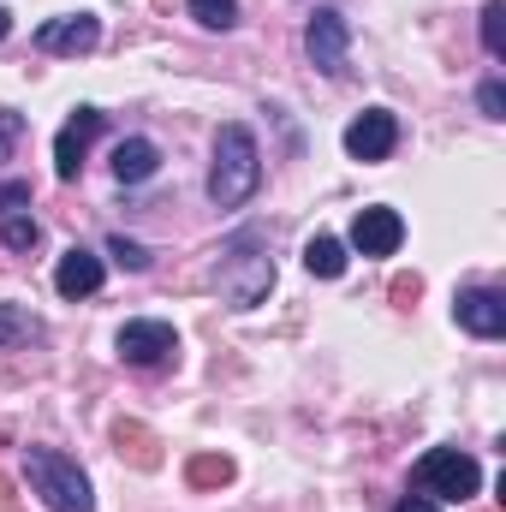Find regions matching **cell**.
Instances as JSON below:
<instances>
[{
    "label": "cell",
    "instance_id": "obj_1",
    "mask_svg": "<svg viewBox=\"0 0 506 512\" xmlns=\"http://www.w3.org/2000/svg\"><path fill=\"white\" fill-rule=\"evenodd\" d=\"M262 185V149L251 126H221L215 131V167H209V203L215 209H245Z\"/></svg>",
    "mask_w": 506,
    "mask_h": 512
},
{
    "label": "cell",
    "instance_id": "obj_2",
    "mask_svg": "<svg viewBox=\"0 0 506 512\" xmlns=\"http://www.w3.org/2000/svg\"><path fill=\"white\" fill-rule=\"evenodd\" d=\"M24 483L30 495H42L48 512H96V489L78 471V459L54 453V447H24Z\"/></svg>",
    "mask_w": 506,
    "mask_h": 512
},
{
    "label": "cell",
    "instance_id": "obj_3",
    "mask_svg": "<svg viewBox=\"0 0 506 512\" xmlns=\"http://www.w3.org/2000/svg\"><path fill=\"white\" fill-rule=\"evenodd\" d=\"M215 286L233 310H256L274 286V262L262 251V233H233L227 251H221V268H215Z\"/></svg>",
    "mask_w": 506,
    "mask_h": 512
},
{
    "label": "cell",
    "instance_id": "obj_4",
    "mask_svg": "<svg viewBox=\"0 0 506 512\" xmlns=\"http://www.w3.org/2000/svg\"><path fill=\"white\" fill-rule=\"evenodd\" d=\"M411 483H417V495H429V501H459V507H465V501L483 489V465H477L471 453H459V447H429V453L417 459Z\"/></svg>",
    "mask_w": 506,
    "mask_h": 512
},
{
    "label": "cell",
    "instance_id": "obj_5",
    "mask_svg": "<svg viewBox=\"0 0 506 512\" xmlns=\"http://www.w3.org/2000/svg\"><path fill=\"white\" fill-rule=\"evenodd\" d=\"M304 54L322 78H340L346 72V54H352V24L334 12V6H316L310 24H304Z\"/></svg>",
    "mask_w": 506,
    "mask_h": 512
},
{
    "label": "cell",
    "instance_id": "obj_6",
    "mask_svg": "<svg viewBox=\"0 0 506 512\" xmlns=\"http://www.w3.org/2000/svg\"><path fill=\"white\" fill-rule=\"evenodd\" d=\"M120 358H126L131 370H161V364H173L179 358V334H173V322H126L120 328Z\"/></svg>",
    "mask_w": 506,
    "mask_h": 512
},
{
    "label": "cell",
    "instance_id": "obj_7",
    "mask_svg": "<svg viewBox=\"0 0 506 512\" xmlns=\"http://www.w3.org/2000/svg\"><path fill=\"white\" fill-rule=\"evenodd\" d=\"M102 108H72V120L60 126V137H54V173L72 185L78 173H84V155H90V143L102 137Z\"/></svg>",
    "mask_w": 506,
    "mask_h": 512
},
{
    "label": "cell",
    "instance_id": "obj_8",
    "mask_svg": "<svg viewBox=\"0 0 506 512\" xmlns=\"http://www.w3.org/2000/svg\"><path fill=\"white\" fill-rule=\"evenodd\" d=\"M393 149H399V114L393 108H364L346 126V155L352 161H387Z\"/></svg>",
    "mask_w": 506,
    "mask_h": 512
},
{
    "label": "cell",
    "instance_id": "obj_9",
    "mask_svg": "<svg viewBox=\"0 0 506 512\" xmlns=\"http://www.w3.org/2000/svg\"><path fill=\"white\" fill-rule=\"evenodd\" d=\"M453 322L465 334H477V340H501L506 334V292H495V286H465L453 298Z\"/></svg>",
    "mask_w": 506,
    "mask_h": 512
},
{
    "label": "cell",
    "instance_id": "obj_10",
    "mask_svg": "<svg viewBox=\"0 0 506 512\" xmlns=\"http://www.w3.org/2000/svg\"><path fill=\"white\" fill-rule=\"evenodd\" d=\"M399 245H405V221H399V209H387V203L358 209V221H352V251L358 256H393Z\"/></svg>",
    "mask_w": 506,
    "mask_h": 512
},
{
    "label": "cell",
    "instance_id": "obj_11",
    "mask_svg": "<svg viewBox=\"0 0 506 512\" xmlns=\"http://www.w3.org/2000/svg\"><path fill=\"white\" fill-rule=\"evenodd\" d=\"M102 42V18L96 12H66V18H48L36 30V48L42 54H90Z\"/></svg>",
    "mask_w": 506,
    "mask_h": 512
},
{
    "label": "cell",
    "instance_id": "obj_12",
    "mask_svg": "<svg viewBox=\"0 0 506 512\" xmlns=\"http://www.w3.org/2000/svg\"><path fill=\"white\" fill-rule=\"evenodd\" d=\"M102 280H108V262L96 251H84V245H72L60 256V268H54V292L60 298H90V292H102Z\"/></svg>",
    "mask_w": 506,
    "mask_h": 512
},
{
    "label": "cell",
    "instance_id": "obj_13",
    "mask_svg": "<svg viewBox=\"0 0 506 512\" xmlns=\"http://www.w3.org/2000/svg\"><path fill=\"white\" fill-rule=\"evenodd\" d=\"M161 173V149L149 143V137H120L114 143V179L120 185H143V179H155Z\"/></svg>",
    "mask_w": 506,
    "mask_h": 512
},
{
    "label": "cell",
    "instance_id": "obj_14",
    "mask_svg": "<svg viewBox=\"0 0 506 512\" xmlns=\"http://www.w3.org/2000/svg\"><path fill=\"white\" fill-rule=\"evenodd\" d=\"M304 268H310L316 280H340V274H346V245L328 239V233H316V239L304 245Z\"/></svg>",
    "mask_w": 506,
    "mask_h": 512
},
{
    "label": "cell",
    "instance_id": "obj_15",
    "mask_svg": "<svg viewBox=\"0 0 506 512\" xmlns=\"http://www.w3.org/2000/svg\"><path fill=\"white\" fill-rule=\"evenodd\" d=\"M36 239H42V227H36L30 203H24V209H6V215H0V245H6V251H36Z\"/></svg>",
    "mask_w": 506,
    "mask_h": 512
},
{
    "label": "cell",
    "instance_id": "obj_16",
    "mask_svg": "<svg viewBox=\"0 0 506 512\" xmlns=\"http://www.w3.org/2000/svg\"><path fill=\"white\" fill-rule=\"evenodd\" d=\"M36 334H42V322H36L30 310L0 304V352H12V346H24V340H36Z\"/></svg>",
    "mask_w": 506,
    "mask_h": 512
},
{
    "label": "cell",
    "instance_id": "obj_17",
    "mask_svg": "<svg viewBox=\"0 0 506 512\" xmlns=\"http://www.w3.org/2000/svg\"><path fill=\"white\" fill-rule=\"evenodd\" d=\"M185 6L203 30H233L239 24V0H185Z\"/></svg>",
    "mask_w": 506,
    "mask_h": 512
},
{
    "label": "cell",
    "instance_id": "obj_18",
    "mask_svg": "<svg viewBox=\"0 0 506 512\" xmlns=\"http://www.w3.org/2000/svg\"><path fill=\"white\" fill-rule=\"evenodd\" d=\"M483 48H489V60H506V0L483 6Z\"/></svg>",
    "mask_w": 506,
    "mask_h": 512
},
{
    "label": "cell",
    "instance_id": "obj_19",
    "mask_svg": "<svg viewBox=\"0 0 506 512\" xmlns=\"http://www.w3.org/2000/svg\"><path fill=\"white\" fill-rule=\"evenodd\" d=\"M108 256H114L120 268H131V274H143V268H149V251H143L137 239H126V233H114V239H108Z\"/></svg>",
    "mask_w": 506,
    "mask_h": 512
},
{
    "label": "cell",
    "instance_id": "obj_20",
    "mask_svg": "<svg viewBox=\"0 0 506 512\" xmlns=\"http://www.w3.org/2000/svg\"><path fill=\"white\" fill-rule=\"evenodd\" d=\"M114 441H120V447L131 441V459H137V465H155V441H149V429H137V423H120V429H114Z\"/></svg>",
    "mask_w": 506,
    "mask_h": 512
},
{
    "label": "cell",
    "instance_id": "obj_21",
    "mask_svg": "<svg viewBox=\"0 0 506 512\" xmlns=\"http://www.w3.org/2000/svg\"><path fill=\"white\" fill-rule=\"evenodd\" d=\"M233 465L227 459H191V483H227Z\"/></svg>",
    "mask_w": 506,
    "mask_h": 512
},
{
    "label": "cell",
    "instance_id": "obj_22",
    "mask_svg": "<svg viewBox=\"0 0 506 512\" xmlns=\"http://www.w3.org/2000/svg\"><path fill=\"white\" fill-rule=\"evenodd\" d=\"M477 102H483V114H489V120H506V90H501V78H489V84L477 90Z\"/></svg>",
    "mask_w": 506,
    "mask_h": 512
},
{
    "label": "cell",
    "instance_id": "obj_23",
    "mask_svg": "<svg viewBox=\"0 0 506 512\" xmlns=\"http://www.w3.org/2000/svg\"><path fill=\"white\" fill-rule=\"evenodd\" d=\"M18 137H24V120H18V114H6V108H0V161H6V155H12V143H18Z\"/></svg>",
    "mask_w": 506,
    "mask_h": 512
},
{
    "label": "cell",
    "instance_id": "obj_24",
    "mask_svg": "<svg viewBox=\"0 0 506 512\" xmlns=\"http://www.w3.org/2000/svg\"><path fill=\"white\" fill-rule=\"evenodd\" d=\"M24 203H30V185L6 179V185H0V215H6V209H24Z\"/></svg>",
    "mask_w": 506,
    "mask_h": 512
},
{
    "label": "cell",
    "instance_id": "obj_25",
    "mask_svg": "<svg viewBox=\"0 0 506 512\" xmlns=\"http://www.w3.org/2000/svg\"><path fill=\"white\" fill-rule=\"evenodd\" d=\"M393 512H441V501H429V495H405Z\"/></svg>",
    "mask_w": 506,
    "mask_h": 512
},
{
    "label": "cell",
    "instance_id": "obj_26",
    "mask_svg": "<svg viewBox=\"0 0 506 512\" xmlns=\"http://www.w3.org/2000/svg\"><path fill=\"white\" fill-rule=\"evenodd\" d=\"M12 501H18V495H12V483L0 477V512H18V507H12Z\"/></svg>",
    "mask_w": 506,
    "mask_h": 512
},
{
    "label": "cell",
    "instance_id": "obj_27",
    "mask_svg": "<svg viewBox=\"0 0 506 512\" xmlns=\"http://www.w3.org/2000/svg\"><path fill=\"white\" fill-rule=\"evenodd\" d=\"M6 30H12V12H0V42H6Z\"/></svg>",
    "mask_w": 506,
    "mask_h": 512
}]
</instances>
